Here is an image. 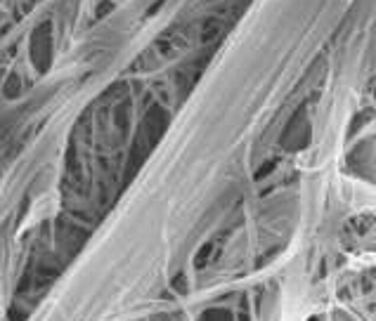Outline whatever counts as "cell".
<instances>
[{"label": "cell", "instance_id": "obj_1", "mask_svg": "<svg viewBox=\"0 0 376 321\" xmlns=\"http://www.w3.org/2000/svg\"><path fill=\"white\" fill-rule=\"evenodd\" d=\"M343 253L355 262L376 260V205L353 210L343 220L341 232Z\"/></svg>", "mask_w": 376, "mask_h": 321}]
</instances>
